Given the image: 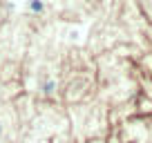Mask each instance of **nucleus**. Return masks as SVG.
<instances>
[{"mask_svg":"<svg viewBox=\"0 0 152 143\" xmlns=\"http://www.w3.org/2000/svg\"><path fill=\"white\" fill-rule=\"evenodd\" d=\"M29 7H31L34 11H43V2H40V0H31V5H29Z\"/></svg>","mask_w":152,"mask_h":143,"instance_id":"nucleus-1","label":"nucleus"},{"mask_svg":"<svg viewBox=\"0 0 152 143\" xmlns=\"http://www.w3.org/2000/svg\"><path fill=\"white\" fill-rule=\"evenodd\" d=\"M0 130H2V125H0Z\"/></svg>","mask_w":152,"mask_h":143,"instance_id":"nucleus-2","label":"nucleus"}]
</instances>
